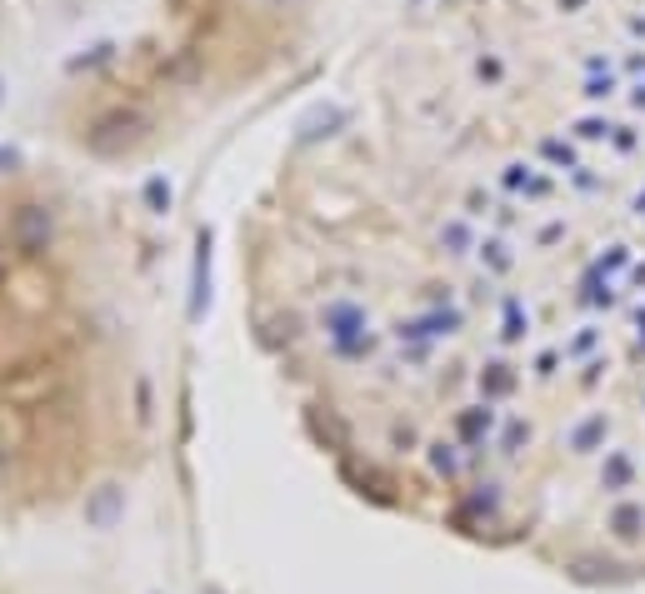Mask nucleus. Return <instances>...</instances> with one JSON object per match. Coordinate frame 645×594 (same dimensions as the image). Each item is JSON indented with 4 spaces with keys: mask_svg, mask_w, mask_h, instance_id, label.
<instances>
[{
    "mask_svg": "<svg viewBox=\"0 0 645 594\" xmlns=\"http://www.w3.org/2000/svg\"><path fill=\"white\" fill-rule=\"evenodd\" d=\"M601 435H605V415H595V420L580 425L576 440H570V444H576V450H595V440H601Z\"/></svg>",
    "mask_w": 645,
    "mask_h": 594,
    "instance_id": "10",
    "label": "nucleus"
},
{
    "mask_svg": "<svg viewBox=\"0 0 645 594\" xmlns=\"http://www.w3.org/2000/svg\"><path fill=\"white\" fill-rule=\"evenodd\" d=\"M580 135H586V141H601V135H611V125H605V120H580Z\"/></svg>",
    "mask_w": 645,
    "mask_h": 594,
    "instance_id": "13",
    "label": "nucleus"
},
{
    "mask_svg": "<svg viewBox=\"0 0 645 594\" xmlns=\"http://www.w3.org/2000/svg\"><path fill=\"white\" fill-rule=\"evenodd\" d=\"M275 6H285V0H275Z\"/></svg>",
    "mask_w": 645,
    "mask_h": 594,
    "instance_id": "22",
    "label": "nucleus"
},
{
    "mask_svg": "<svg viewBox=\"0 0 645 594\" xmlns=\"http://www.w3.org/2000/svg\"><path fill=\"white\" fill-rule=\"evenodd\" d=\"M560 6H566V11H580V6H586V0H560Z\"/></svg>",
    "mask_w": 645,
    "mask_h": 594,
    "instance_id": "18",
    "label": "nucleus"
},
{
    "mask_svg": "<svg viewBox=\"0 0 645 594\" xmlns=\"http://www.w3.org/2000/svg\"><path fill=\"white\" fill-rule=\"evenodd\" d=\"M0 100H6V80H0Z\"/></svg>",
    "mask_w": 645,
    "mask_h": 594,
    "instance_id": "20",
    "label": "nucleus"
},
{
    "mask_svg": "<svg viewBox=\"0 0 645 594\" xmlns=\"http://www.w3.org/2000/svg\"><path fill=\"white\" fill-rule=\"evenodd\" d=\"M481 389H485V395H511V389H515V375H511L505 365H485Z\"/></svg>",
    "mask_w": 645,
    "mask_h": 594,
    "instance_id": "9",
    "label": "nucleus"
},
{
    "mask_svg": "<svg viewBox=\"0 0 645 594\" xmlns=\"http://www.w3.org/2000/svg\"><path fill=\"white\" fill-rule=\"evenodd\" d=\"M51 210L45 206H21L15 210V250L21 255H41L45 245H51Z\"/></svg>",
    "mask_w": 645,
    "mask_h": 594,
    "instance_id": "3",
    "label": "nucleus"
},
{
    "mask_svg": "<svg viewBox=\"0 0 645 594\" xmlns=\"http://www.w3.org/2000/svg\"><path fill=\"white\" fill-rule=\"evenodd\" d=\"M416 6H420V0H416Z\"/></svg>",
    "mask_w": 645,
    "mask_h": 594,
    "instance_id": "23",
    "label": "nucleus"
},
{
    "mask_svg": "<svg viewBox=\"0 0 645 594\" xmlns=\"http://www.w3.org/2000/svg\"><path fill=\"white\" fill-rule=\"evenodd\" d=\"M0 470H6V450H0Z\"/></svg>",
    "mask_w": 645,
    "mask_h": 594,
    "instance_id": "21",
    "label": "nucleus"
},
{
    "mask_svg": "<svg viewBox=\"0 0 645 594\" xmlns=\"http://www.w3.org/2000/svg\"><path fill=\"white\" fill-rule=\"evenodd\" d=\"M210 305V230L196 240V275H190V320H200Z\"/></svg>",
    "mask_w": 645,
    "mask_h": 594,
    "instance_id": "4",
    "label": "nucleus"
},
{
    "mask_svg": "<svg viewBox=\"0 0 645 594\" xmlns=\"http://www.w3.org/2000/svg\"><path fill=\"white\" fill-rule=\"evenodd\" d=\"M611 535L621 544H635L645 535V505H635V499H625V505L611 509Z\"/></svg>",
    "mask_w": 645,
    "mask_h": 594,
    "instance_id": "6",
    "label": "nucleus"
},
{
    "mask_svg": "<svg viewBox=\"0 0 645 594\" xmlns=\"http://www.w3.org/2000/svg\"><path fill=\"white\" fill-rule=\"evenodd\" d=\"M635 106H645V86H641V90H635Z\"/></svg>",
    "mask_w": 645,
    "mask_h": 594,
    "instance_id": "19",
    "label": "nucleus"
},
{
    "mask_svg": "<svg viewBox=\"0 0 645 594\" xmlns=\"http://www.w3.org/2000/svg\"><path fill=\"white\" fill-rule=\"evenodd\" d=\"M340 125H346V110H340V106H316V110H310V116L296 125V130H300V145L320 141V135H336Z\"/></svg>",
    "mask_w": 645,
    "mask_h": 594,
    "instance_id": "5",
    "label": "nucleus"
},
{
    "mask_svg": "<svg viewBox=\"0 0 645 594\" xmlns=\"http://www.w3.org/2000/svg\"><path fill=\"white\" fill-rule=\"evenodd\" d=\"M15 165H21V155H15V151H0V170H15Z\"/></svg>",
    "mask_w": 645,
    "mask_h": 594,
    "instance_id": "17",
    "label": "nucleus"
},
{
    "mask_svg": "<svg viewBox=\"0 0 645 594\" xmlns=\"http://www.w3.org/2000/svg\"><path fill=\"white\" fill-rule=\"evenodd\" d=\"M145 200H151L155 216H165V210H171V185H165V180H151V185H145Z\"/></svg>",
    "mask_w": 645,
    "mask_h": 594,
    "instance_id": "12",
    "label": "nucleus"
},
{
    "mask_svg": "<svg viewBox=\"0 0 645 594\" xmlns=\"http://www.w3.org/2000/svg\"><path fill=\"white\" fill-rule=\"evenodd\" d=\"M141 125H145L141 116H110V120H100V130H125V135H141ZM90 141H96V151H116V141H110V135H90Z\"/></svg>",
    "mask_w": 645,
    "mask_h": 594,
    "instance_id": "7",
    "label": "nucleus"
},
{
    "mask_svg": "<svg viewBox=\"0 0 645 594\" xmlns=\"http://www.w3.org/2000/svg\"><path fill=\"white\" fill-rule=\"evenodd\" d=\"M491 435V410H466L460 415V440H485Z\"/></svg>",
    "mask_w": 645,
    "mask_h": 594,
    "instance_id": "8",
    "label": "nucleus"
},
{
    "mask_svg": "<svg viewBox=\"0 0 645 594\" xmlns=\"http://www.w3.org/2000/svg\"><path fill=\"white\" fill-rule=\"evenodd\" d=\"M505 336H511V340L521 336V310H515V305H511V320H505Z\"/></svg>",
    "mask_w": 645,
    "mask_h": 594,
    "instance_id": "16",
    "label": "nucleus"
},
{
    "mask_svg": "<svg viewBox=\"0 0 645 594\" xmlns=\"http://www.w3.org/2000/svg\"><path fill=\"white\" fill-rule=\"evenodd\" d=\"M446 245H456V255H460V245H466V226H460V220L446 226Z\"/></svg>",
    "mask_w": 645,
    "mask_h": 594,
    "instance_id": "15",
    "label": "nucleus"
},
{
    "mask_svg": "<svg viewBox=\"0 0 645 594\" xmlns=\"http://www.w3.org/2000/svg\"><path fill=\"white\" fill-rule=\"evenodd\" d=\"M80 515H86V525L90 530H116V525H121V515H125V490L121 485H96L86 495V509H80Z\"/></svg>",
    "mask_w": 645,
    "mask_h": 594,
    "instance_id": "2",
    "label": "nucleus"
},
{
    "mask_svg": "<svg viewBox=\"0 0 645 594\" xmlns=\"http://www.w3.org/2000/svg\"><path fill=\"white\" fill-rule=\"evenodd\" d=\"M326 330H330V340H336L346 355H356V350H365L371 345V324H365V310L361 305H350V300H336V305H326Z\"/></svg>",
    "mask_w": 645,
    "mask_h": 594,
    "instance_id": "1",
    "label": "nucleus"
},
{
    "mask_svg": "<svg viewBox=\"0 0 645 594\" xmlns=\"http://www.w3.org/2000/svg\"><path fill=\"white\" fill-rule=\"evenodd\" d=\"M611 76H605V80H591V86H586V96H591V100H605V96H611Z\"/></svg>",
    "mask_w": 645,
    "mask_h": 594,
    "instance_id": "14",
    "label": "nucleus"
},
{
    "mask_svg": "<svg viewBox=\"0 0 645 594\" xmlns=\"http://www.w3.org/2000/svg\"><path fill=\"white\" fill-rule=\"evenodd\" d=\"M430 465H436L440 475H456L460 460H456V450H450V444H430Z\"/></svg>",
    "mask_w": 645,
    "mask_h": 594,
    "instance_id": "11",
    "label": "nucleus"
}]
</instances>
